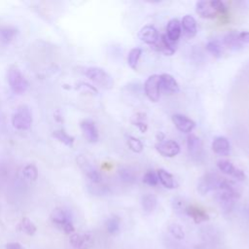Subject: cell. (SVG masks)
Here are the masks:
<instances>
[{
  "label": "cell",
  "mask_w": 249,
  "mask_h": 249,
  "mask_svg": "<svg viewBox=\"0 0 249 249\" xmlns=\"http://www.w3.org/2000/svg\"><path fill=\"white\" fill-rule=\"evenodd\" d=\"M240 196L238 187L227 179H223L219 189L216 191L215 199L224 213H230L235 204V200Z\"/></svg>",
  "instance_id": "6da1fadb"
},
{
  "label": "cell",
  "mask_w": 249,
  "mask_h": 249,
  "mask_svg": "<svg viewBox=\"0 0 249 249\" xmlns=\"http://www.w3.org/2000/svg\"><path fill=\"white\" fill-rule=\"evenodd\" d=\"M196 11L201 18H213L217 17L218 14H221V15L228 14L227 6L221 0L198 1L196 4Z\"/></svg>",
  "instance_id": "7a4b0ae2"
},
{
  "label": "cell",
  "mask_w": 249,
  "mask_h": 249,
  "mask_svg": "<svg viewBox=\"0 0 249 249\" xmlns=\"http://www.w3.org/2000/svg\"><path fill=\"white\" fill-rule=\"evenodd\" d=\"M51 221L57 229L66 234H70L75 231L71 213L67 209L55 208L53 210L51 214Z\"/></svg>",
  "instance_id": "3957f363"
},
{
  "label": "cell",
  "mask_w": 249,
  "mask_h": 249,
  "mask_svg": "<svg viewBox=\"0 0 249 249\" xmlns=\"http://www.w3.org/2000/svg\"><path fill=\"white\" fill-rule=\"evenodd\" d=\"M85 75L95 85L104 89H111L114 87V81L112 77L103 68L97 66L88 67L85 70Z\"/></svg>",
  "instance_id": "277c9868"
},
{
  "label": "cell",
  "mask_w": 249,
  "mask_h": 249,
  "mask_svg": "<svg viewBox=\"0 0 249 249\" xmlns=\"http://www.w3.org/2000/svg\"><path fill=\"white\" fill-rule=\"evenodd\" d=\"M8 83L11 89L18 94L25 92L29 88V83L17 67H11L8 71Z\"/></svg>",
  "instance_id": "5b68a950"
},
{
  "label": "cell",
  "mask_w": 249,
  "mask_h": 249,
  "mask_svg": "<svg viewBox=\"0 0 249 249\" xmlns=\"http://www.w3.org/2000/svg\"><path fill=\"white\" fill-rule=\"evenodd\" d=\"M32 124V113L28 106H18L13 114L12 124L18 130H26L31 126Z\"/></svg>",
  "instance_id": "8992f818"
},
{
  "label": "cell",
  "mask_w": 249,
  "mask_h": 249,
  "mask_svg": "<svg viewBox=\"0 0 249 249\" xmlns=\"http://www.w3.org/2000/svg\"><path fill=\"white\" fill-rule=\"evenodd\" d=\"M224 178H221L217 173L208 172L205 173L197 182V192L204 196L210 192L217 191Z\"/></svg>",
  "instance_id": "52a82bcc"
},
{
  "label": "cell",
  "mask_w": 249,
  "mask_h": 249,
  "mask_svg": "<svg viewBox=\"0 0 249 249\" xmlns=\"http://www.w3.org/2000/svg\"><path fill=\"white\" fill-rule=\"evenodd\" d=\"M76 161L83 173L88 177L90 183L99 184L102 181V176L96 167L83 155H79L76 158Z\"/></svg>",
  "instance_id": "ba28073f"
},
{
  "label": "cell",
  "mask_w": 249,
  "mask_h": 249,
  "mask_svg": "<svg viewBox=\"0 0 249 249\" xmlns=\"http://www.w3.org/2000/svg\"><path fill=\"white\" fill-rule=\"evenodd\" d=\"M144 92L146 96L151 100L152 102H157L160 99V75L153 74L147 78V80L144 83Z\"/></svg>",
  "instance_id": "9c48e42d"
},
{
  "label": "cell",
  "mask_w": 249,
  "mask_h": 249,
  "mask_svg": "<svg viewBox=\"0 0 249 249\" xmlns=\"http://www.w3.org/2000/svg\"><path fill=\"white\" fill-rule=\"evenodd\" d=\"M155 148L157 152L165 158H173L180 153L179 144L171 139H164L161 141H158L155 144Z\"/></svg>",
  "instance_id": "30bf717a"
},
{
  "label": "cell",
  "mask_w": 249,
  "mask_h": 249,
  "mask_svg": "<svg viewBox=\"0 0 249 249\" xmlns=\"http://www.w3.org/2000/svg\"><path fill=\"white\" fill-rule=\"evenodd\" d=\"M187 150L193 160L199 162L203 159V146L197 136L190 134L187 137Z\"/></svg>",
  "instance_id": "8fae6325"
},
{
  "label": "cell",
  "mask_w": 249,
  "mask_h": 249,
  "mask_svg": "<svg viewBox=\"0 0 249 249\" xmlns=\"http://www.w3.org/2000/svg\"><path fill=\"white\" fill-rule=\"evenodd\" d=\"M69 242L76 249H89L93 245V236L89 232L72 233Z\"/></svg>",
  "instance_id": "7c38bea8"
},
{
  "label": "cell",
  "mask_w": 249,
  "mask_h": 249,
  "mask_svg": "<svg viewBox=\"0 0 249 249\" xmlns=\"http://www.w3.org/2000/svg\"><path fill=\"white\" fill-rule=\"evenodd\" d=\"M217 166H218L219 170L222 171L224 174H227V175H229V176H231V177H232L234 179L242 181V180H244L246 178L245 173L241 169L235 167L228 160H218Z\"/></svg>",
  "instance_id": "4fadbf2b"
},
{
  "label": "cell",
  "mask_w": 249,
  "mask_h": 249,
  "mask_svg": "<svg viewBox=\"0 0 249 249\" xmlns=\"http://www.w3.org/2000/svg\"><path fill=\"white\" fill-rule=\"evenodd\" d=\"M80 126H81V129L83 131L85 138L89 142L95 143L98 140V138H99L98 130H97L95 124L92 120H90V119L83 120L80 124Z\"/></svg>",
  "instance_id": "5bb4252c"
},
{
  "label": "cell",
  "mask_w": 249,
  "mask_h": 249,
  "mask_svg": "<svg viewBox=\"0 0 249 249\" xmlns=\"http://www.w3.org/2000/svg\"><path fill=\"white\" fill-rule=\"evenodd\" d=\"M172 122L176 128L184 133L191 132L196 126V123L192 119L181 114H174L172 116Z\"/></svg>",
  "instance_id": "9a60e30c"
},
{
  "label": "cell",
  "mask_w": 249,
  "mask_h": 249,
  "mask_svg": "<svg viewBox=\"0 0 249 249\" xmlns=\"http://www.w3.org/2000/svg\"><path fill=\"white\" fill-rule=\"evenodd\" d=\"M138 37L148 45H155L159 41V32L155 26L145 25L139 30Z\"/></svg>",
  "instance_id": "2e32d148"
},
{
  "label": "cell",
  "mask_w": 249,
  "mask_h": 249,
  "mask_svg": "<svg viewBox=\"0 0 249 249\" xmlns=\"http://www.w3.org/2000/svg\"><path fill=\"white\" fill-rule=\"evenodd\" d=\"M212 151L221 157H227L231 153V144L225 136H217L212 142Z\"/></svg>",
  "instance_id": "e0dca14e"
},
{
  "label": "cell",
  "mask_w": 249,
  "mask_h": 249,
  "mask_svg": "<svg viewBox=\"0 0 249 249\" xmlns=\"http://www.w3.org/2000/svg\"><path fill=\"white\" fill-rule=\"evenodd\" d=\"M160 89H163L165 91L170 93H177L180 90V87L175 78L170 75L163 73L160 75Z\"/></svg>",
  "instance_id": "ac0fdd59"
},
{
  "label": "cell",
  "mask_w": 249,
  "mask_h": 249,
  "mask_svg": "<svg viewBox=\"0 0 249 249\" xmlns=\"http://www.w3.org/2000/svg\"><path fill=\"white\" fill-rule=\"evenodd\" d=\"M222 43L225 48H228L231 51H239L244 46L238 38V33L235 31H231L225 34L222 39Z\"/></svg>",
  "instance_id": "d6986e66"
},
{
  "label": "cell",
  "mask_w": 249,
  "mask_h": 249,
  "mask_svg": "<svg viewBox=\"0 0 249 249\" xmlns=\"http://www.w3.org/2000/svg\"><path fill=\"white\" fill-rule=\"evenodd\" d=\"M181 32H182V28H181V22L179 21V19L172 18L167 22L165 34L170 41L177 43L180 38Z\"/></svg>",
  "instance_id": "ffe728a7"
},
{
  "label": "cell",
  "mask_w": 249,
  "mask_h": 249,
  "mask_svg": "<svg viewBox=\"0 0 249 249\" xmlns=\"http://www.w3.org/2000/svg\"><path fill=\"white\" fill-rule=\"evenodd\" d=\"M186 215L190 216L196 224L207 221L209 219L207 212L197 205H188L186 209Z\"/></svg>",
  "instance_id": "44dd1931"
},
{
  "label": "cell",
  "mask_w": 249,
  "mask_h": 249,
  "mask_svg": "<svg viewBox=\"0 0 249 249\" xmlns=\"http://www.w3.org/2000/svg\"><path fill=\"white\" fill-rule=\"evenodd\" d=\"M180 22H181V28H183V31L187 37L192 38L196 36L197 32L196 21L193 16L191 15L184 16Z\"/></svg>",
  "instance_id": "7402d4cb"
},
{
  "label": "cell",
  "mask_w": 249,
  "mask_h": 249,
  "mask_svg": "<svg viewBox=\"0 0 249 249\" xmlns=\"http://www.w3.org/2000/svg\"><path fill=\"white\" fill-rule=\"evenodd\" d=\"M119 179L124 184H133L136 181V173L128 166H121L118 170Z\"/></svg>",
  "instance_id": "603a6c76"
},
{
  "label": "cell",
  "mask_w": 249,
  "mask_h": 249,
  "mask_svg": "<svg viewBox=\"0 0 249 249\" xmlns=\"http://www.w3.org/2000/svg\"><path fill=\"white\" fill-rule=\"evenodd\" d=\"M206 50L209 53H211L215 57H221L224 53L225 47L221 40L219 39H212L209 40L206 44Z\"/></svg>",
  "instance_id": "cb8c5ba5"
},
{
  "label": "cell",
  "mask_w": 249,
  "mask_h": 249,
  "mask_svg": "<svg viewBox=\"0 0 249 249\" xmlns=\"http://www.w3.org/2000/svg\"><path fill=\"white\" fill-rule=\"evenodd\" d=\"M158 204L157 196L153 194H145L141 197V206L144 212L146 213H152Z\"/></svg>",
  "instance_id": "d4e9b609"
},
{
  "label": "cell",
  "mask_w": 249,
  "mask_h": 249,
  "mask_svg": "<svg viewBox=\"0 0 249 249\" xmlns=\"http://www.w3.org/2000/svg\"><path fill=\"white\" fill-rule=\"evenodd\" d=\"M158 177H159V182H160V184L166 188V189H174L176 188V183L174 181L173 176L167 172L165 169L160 168L158 169Z\"/></svg>",
  "instance_id": "484cf974"
},
{
  "label": "cell",
  "mask_w": 249,
  "mask_h": 249,
  "mask_svg": "<svg viewBox=\"0 0 249 249\" xmlns=\"http://www.w3.org/2000/svg\"><path fill=\"white\" fill-rule=\"evenodd\" d=\"M131 124L135 126L138 127V129L140 130V132L144 133L147 131L148 128V124H147V117L146 114L143 112H138L136 114H134L131 117Z\"/></svg>",
  "instance_id": "4316f807"
},
{
  "label": "cell",
  "mask_w": 249,
  "mask_h": 249,
  "mask_svg": "<svg viewBox=\"0 0 249 249\" xmlns=\"http://www.w3.org/2000/svg\"><path fill=\"white\" fill-rule=\"evenodd\" d=\"M17 35V29L12 26H1L0 27V42L8 44Z\"/></svg>",
  "instance_id": "83f0119b"
},
{
  "label": "cell",
  "mask_w": 249,
  "mask_h": 249,
  "mask_svg": "<svg viewBox=\"0 0 249 249\" xmlns=\"http://www.w3.org/2000/svg\"><path fill=\"white\" fill-rule=\"evenodd\" d=\"M53 136L54 138H56L59 142L63 143L64 145L68 146V147H72L73 146V143H74V137L69 135L65 130L63 129H57V130H54L53 132Z\"/></svg>",
  "instance_id": "f1b7e54d"
},
{
  "label": "cell",
  "mask_w": 249,
  "mask_h": 249,
  "mask_svg": "<svg viewBox=\"0 0 249 249\" xmlns=\"http://www.w3.org/2000/svg\"><path fill=\"white\" fill-rule=\"evenodd\" d=\"M141 53H142V50L140 48H133L128 52L127 64L131 69H136Z\"/></svg>",
  "instance_id": "f546056e"
},
{
  "label": "cell",
  "mask_w": 249,
  "mask_h": 249,
  "mask_svg": "<svg viewBox=\"0 0 249 249\" xmlns=\"http://www.w3.org/2000/svg\"><path fill=\"white\" fill-rule=\"evenodd\" d=\"M18 229L21 231H23L24 233L28 234V235H33L36 232V230H37L36 226L34 225V223L30 219H28L26 217L21 219V221H20V223L18 225Z\"/></svg>",
  "instance_id": "4dcf8cb0"
},
{
  "label": "cell",
  "mask_w": 249,
  "mask_h": 249,
  "mask_svg": "<svg viewBox=\"0 0 249 249\" xmlns=\"http://www.w3.org/2000/svg\"><path fill=\"white\" fill-rule=\"evenodd\" d=\"M21 174L24 179L29 181H35L38 178V169L34 164L29 163L22 168Z\"/></svg>",
  "instance_id": "1f68e13d"
},
{
  "label": "cell",
  "mask_w": 249,
  "mask_h": 249,
  "mask_svg": "<svg viewBox=\"0 0 249 249\" xmlns=\"http://www.w3.org/2000/svg\"><path fill=\"white\" fill-rule=\"evenodd\" d=\"M161 45H162V48L161 50L163 51V53L166 54V55H171L174 53L175 50H176V43L170 41L168 39V37L166 36V34H162L161 35Z\"/></svg>",
  "instance_id": "d6a6232c"
},
{
  "label": "cell",
  "mask_w": 249,
  "mask_h": 249,
  "mask_svg": "<svg viewBox=\"0 0 249 249\" xmlns=\"http://www.w3.org/2000/svg\"><path fill=\"white\" fill-rule=\"evenodd\" d=\"M120 218L118 216L110 217L106 222V229L107 231L111 234H114L119 231L120 230Z\"/></svg>",
  "instance_id": "836d02e7"
},
{
  "label": "cell",
  "mask_w": 249,
  "mask_h": 249,
  "mask_svg": "<svg viewBox=\"0 0 249 249\" xmlns=\"http://www.w3.org/2000/svg\"><path fill=\"white\" fill-rule=\"evenodd\" d=\"M127 145L129 147V149L134 152V153H141L144 149L143 143L136 137L133 136H127Z\"/></svg>",
  "instance_id": "e575fe53"
},
{
  "label": "cell",
  "mask_w": 249,
  "mask_h": 249,
  "mask_svg": "<svg viewBox=\"0 0 249 249\" xmlns=\"http://www.w3.org/2000/svg\"><path fill=\"white\" fill-rule=\"evenodd\" d=\"M168 231L171 233V235L176 239L181 240V239H184L185 237V232L183 231V228L178 224H175V223L170 224L168 226Z\"/></svg>",
  "instance_id": "d590c367"
},
{
  "label": "cell",
  "mask_w": 249,
  "mask_h": 249,
  "mask_svg": "<svg viewBox=\"0 0 249 249\" xmlns=\"http://www.w3.org/2000/svg\"><path fill=\"white\" fill-rule=\"evenodd\" d=\"M143 182L149 186H157L159 184L158 174L154 170H148L143 176Z\"/></svg>",
  "instance_id": "8d00e7d4"
},
{
  "label": "cell",
  "mask_w": 249,
  "mask_h": 249,
  "mask_svg": "<svg viewBox=\"0 0 249 249\" xmlns=\"http://www.w3.org/2000/svg\"><path fill=\"white\" fill-rule=\"evenodd\" d=\"M101 183L99 184H93V183H90L89 185V190L91 194L95 195V196H105L109 193V190L106 186H103V185H100Z\"/></svg>",
  "instance_id": "74e56055"
},
{
  "label": "cell",
  "mask_w": 249,
  "mask_h": 249,
  "mask_svg": "<svg viewBox=\"0 0 249 249\" xmlns=\"http://www.w3.org/2000/svg\"><path fill=\"white\" fill-rule=\"evenodd\" d=\"M187 204L184 199L180 197H176L172 201V207L174 211L178 214H186V209H187Z\"/></svg>",
  "instance_id": "f35d334b"
},
{
  "label": "cell",
  "mask_w": 249,
  "mask_h": 249,
  "mask_svg": "<svg viewBox=\"0 0 249 249\" xmlns=\"http://www.w3.org/2000/svg\"><path fill=\"white\" fill-rule=\"evenodd\" d=\"M238 38L240 42L244 44H249V31H241L238 32Z\"/></svg>",
  "instance_id": "ab89813d"
},
{
  "label": "cell",
  "mask_w": 249,
  "mask_h": 249,
  "mask_svg": "<svg viewBox=\"0 0 249 249\" xmlns=\"http://www.w3.org/2000/svg\"><path fill=\"white\" fill-rule=\"evenodd\" d=\"M6 249H24V248L18 242H11L7 244Z\"/></svg>",
  "instance_id": "60d3db41"
}]
</instances>
